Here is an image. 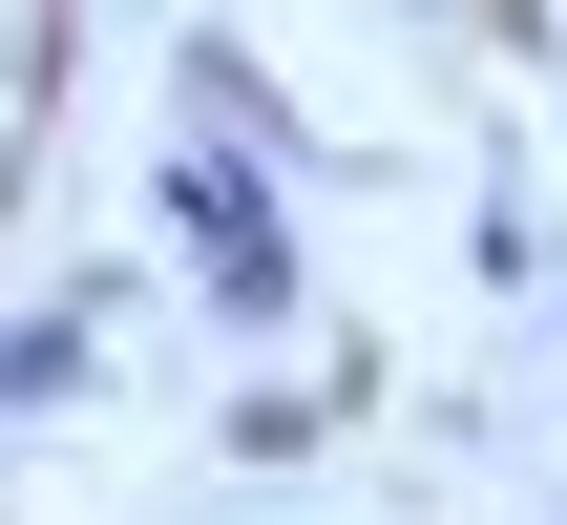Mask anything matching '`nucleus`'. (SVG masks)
I'll use <instances>...</instances> for the list:
<instances>
[{
  "mask_svg": "<svg viewBox=\"0 0 567 525\" xmlns=\"http://www.w3.org/2000/svg\"><path fill=\"white\" fill-rule=\"evenodd\" d=\"M63 400H105V295L0 316V421H63Z\"/></svg>",
  "mask_w": 567,
  "mask_h": 525,
  "instance_id": "f03ea898",
  "label": "nucleus"
},
{
  "mask_svg": "<svg viewBox=\"0 0 567 525\" xmlns=\"http://www.w3.org/2000/svg\"><path fill=\"white\" fill-rule=\"evenodd\" d=\"M547 337H567V316H547Z\"/></svg>",
  "mask_w": 567,
  "mask_h": 525,
  "instance_id": "7ed1b4c3",
  "label": "nucleus"
},
{
  "mask_svg": "<svg viewBox=\"0 0 567 525\" xmlns=\"http://www.w3.org/2000/svg\"><path fill=\"white\" fill-rule=\"evenodd\" d=\"M168 231H189L210 337H295V189L252 147H168Z\"/></svg>",
  "mask_w": 567,
  "mask_h": 525,
  "instance_id": "f257e3e1",
  "label": "nucleus"
}]
</instances>
